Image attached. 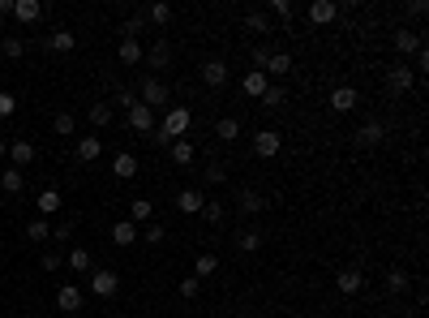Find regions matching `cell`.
I'll use <instances>...</instances> for the list:
<instances>
[{"label": "cell", "mask_w": 429, "mask_h": 318, "mask_svg": "<svg viewBox=\"0 0 429 318\" xmlns=\"http://www.w3.org/2000/svg\"><path fill=\"white\" fill-rule=\"evenodd\" d=\"M245 30L249 35H271V22H266L262 9H253V13H245Z\"/></svg>", "instance_id": "obj_36"}, {"label": "cell", "mask_w": 429, "mask_h": 318, "mask_svg": "<svg viewBox=\"0 0 429 318\" xmlns=\"http://www.w3.org/2000/svg\"><path fill=\"white\" fill-rule=\"evenodd\" d=\"M361 103V95L352 90V86H335V90H330V112H352V108Z\"/></svg>", "instance_id": "obj_13"}, {"label": "cell", "mask_w": 429, "mask_h": 318, "mask_svg": "<svg viewBox=\"0 0 429 318\" xmlns=\"http://www.w3.org/2000/svg\"><path fill=\"white\" fill-rule=\"evenodd\" d=\"M232 241H236V249H241V254H258V249H262V241H266V236H262L258 228H241V232H236V236H232Z\"/></svg>", "instance_id": "obj_22"}, {"label": "cell", "mask_w": 429, "mask_h": 318, "mask_svg": "<svg viewBox=\"0 0 429 318\" xmlns=\"http://www.w3.org/2000/svg\"><path fill=\"white\" fill-rule=\"evenodd\" d=\"M0 189H5V194H22V189H26V172L9 164L5 172H0Z\"/></svg>", "instance_id": "obj_24"}, {"label": "cell", "mask_w": 429, "mask_h": 318, "mask_svg": "<svg viewBox=\"0 0 429 318\" xmlns=\"http://www.w3.org/2000/svg\"><path fill=\"white\" fill-rule=\"evenodd\" d=\"M47 47L65 56V52H73V47H77V35H73V30H65V26H56L52 35H47Z\"/></svg>", "instance_id": "obj_21"}, {"label": "cell", "mask_w": 429, "mask_h": 318, "mask_svg": "<svg viewBox=\"0 0 429 318\" xmlns=\"http://www.w3.org/2000/svg\"><path fill=\"white\" fill-rule=\"evenodd\" d=\"M382 138H387V125L382 121H365L361 130H356V147H382Z\"/></svg>", "instance_id": "obj_12"}, {"label": "cell", "mask_w": 429, "mask_h": 318, "mask_svg": "<svg viewBox=\"0 0 429 318\" xmlns=\"http://www.w3.org/2000/svg\"><path fill=\"white\" fill-rule=\"evenodd\" d=\"M266 86H271V82H266V73H262V69H249V73L241 77V90L249 95V99H262Z\"/></svg>", "instance_id": "obj_19"}, {"label": "cell", "mask_w": 429, "mask_h": 318, "mask_svg": "<svg viewBox=\"0 0 429 318\" xmlns=\"http://www.w3.org/2000/svg\"><path fill=\"white\" fill-rule=\"evenodd\" d=\"M13 18H18L22 26H30V22L43 18V5H39V0H13Z\"/></svg>", "instance_id": "obj_20"}, {"label": "cell", "mask_w": 429, "mask_h": 318, "mask_svg": "<svg viewBox=\"0 0 429 318\" xmlns=\"http://www.w3.org/2000/svg\"><path fill=\"white\" fill-rule=\"evenodd\" d=\"M116 56H120V65H129V69H138V65H142V56H146V47H142L138 39H120V47H116Z\"/></svg>", "instance_id": "obj_17"}, {"label": "cell", "mask_w": 429, "mask_h": 318, "mask_svg": "<svg viewBox=\"0 0 429 318\" xmlns=\"http://www.w3.org/2000/svg\"><path fill=\"white\" fill-rule=\"evenodd\" d=\"M112 241H116V245H133V241H138V224H129V219H116V224H112Z\"/></svg>", "instance_id": "obj_31"}, {"label": "cell", "mask_w": 429, "mask_h": 318, "mask_svg": "<svg viewBox=\"0 0 429 318\" xmlns=\"http://www.w3.org/2000/svg\"><path fill=\"white\" fill-rule=\"evenodd\" d=\"M146 22H159V26H168V22H172V5H168V0H159V5H151V9H146Z\"/></svg>", "instance_id": "obj_41"}, {"label": "cell", "mask_w": 429, "mask_h": 318, "mask_svg": "<svg viewBox=\"0 0 429 318\" xmlns=\"http://www.w3.org/2000/svg\"><path fill=\"white\" fill-rule=\"evenodd\" d=\"M112 177H120V181H133V177H138V159H133L129 151H120V155L112 159Z\"/></svg>", "instance_id": "obj_25"}, {"label": "cell", "mask_w": 429, "mask_h": 318, "mask_svg": "<svg viewBox=\"0 0 429 318\" xmlns=\"http://www.w3.org/2000/svg\"><path fill=\"white\" fill-rule=\"evenodd\" d=\"M425 9H429L425 0H412V5H408V13H412V18H425Z\"/></svg>", "instance_id": "obj_51"}, {"label": "cell", "mask_w": 429, "mask_h": 318, "mask_svg": "<svg viewBox=\"0 0 429 318\" xmlns=\"http://www.w3.org/2000/svg\"><path fill=\"white\" fill-rule=\"evenodd\" d=\"M194 155H198V151H194V142H189V138H177V142H172V164L185 168V164H194Z\"/></svg>", "instance_id": "obj_33"}, {"label": "cell", "mask_w": 429, "mask_h": 318, "mask_svg": "<svg viewBox=\"0 0 429 318\" xmlns=\"http://www.w3.org/2000/svg\"><path fill=\"white\" fill-rule=\"evenodd\" d=\"M86 117H90V125H94V130H107L116 112H112V103H90V112H86Z\"/></svg>", "instance_id": "obj_34"}, {"label": "cell", "mask_w": 429, "mask_h": 318, "mask_svg": "<svg viewBox=\"0 0 429 318\" xmlns=\"http://www.w3.org/2000/svg\"><path fill=\"white\" fill-rule=\"evenodd\" d=\"M198 73H202V82H206V86H211V90H219V86H228V77H232V73H228V60H219V56H211V60H202V69H198Z\"/></svg>", "instance_id": "obj_6"}, {"label": "cell", "mask_w": 429, "mask_h": 318, "mask_svg": "<svg viewBox=\"0 0 429 318\" xmlns=\"http://www.w3.org/2000/svg\"><path fill=\"white\" fill-rule=\"evenodd\" d=\"M90 249H82V245H77L73 254H69V271H82V276H90Z\"/></svg>", "instance_id": "obj_38"}, {"label": "cell", "mask_w": 429, "mask_h": 318, "mask_svg": "<svg viewBox=\"0 0 429 318\" xmlns=\"http://www.w3.org/2000/svg\"><path fill=\"white\" fill-rule=\"evenodd\" d=\"M168 99H172V90H168V82H164L159 73H146V77L138 82V103H146L151 112H159V108L168 112Z\"/></svg>", "instance_id": "obj_3"}, {"label": "cell", "mask_w": 429, "mask_h": 318, "mask_svg": "<svg viewBox=\"0 0 429 318\" xmlns=\"http://www.w3.org/2000/svg\"><path fill=\"white\" fill-rule=\"evenodd\" d=\"M35 211H39V215H56V211H60V189H56V185H47L43 194L35 198Z\"/></svg>", "instance_id": "obj_26"}, {"label": "cell", "mask_w": 429, "mask_h": 318, "mask_svg": "<svg viewBox=\"0 0 429 318\" xmlns=\"http://www.w3.org/2000/svg\"><path fill=\"white\" fill-rule=\"evenodd\" d=\"M202 219H206L211 228H219V224L228 219V202H219V198H206V206H202Z\"/></svg>", "instance_id": "obj_27"}, {"label": "cell", "mask_w": 429, "mask_h": 318, "mask_svg": "<svg viewBox=\"0 0 429 318\" xmlns=\"http://www.w3.org/2000/svg\"><path fill=\"white\" fill-rule=\"evenodd\" d=\"M335 289H339L343 297H356V293L365 289V276L356 271V267H343V271L335 276Z\"/></svg>", "instance_id": "obj_14"}, {"label": "cell", "mask_w": 429, "mask_h": 318, "mask_svg": "<svg viewBox=\"0 0 429 318\" xmlns=\"http://www.w3.org/2000/svg\"><path fill=\"white\" fill-rule=\"evenodd\" d=\"M69 236H73V224H69V219H60V224L52 228V241H69Z\"/></svg>", "instance_id": "obj_49"}, {"label": "cell", "mask_w": 429, "mask_h": 318, "mask_svg": "<svg viewBox=\"0 0 429 318\" xmlns=\"http://www.w3.org/2000/svg\"><path fill=\"white\" fill-rule=\"evenodd\" d=\"M52 130H56V138H73V130H77V121H73V112H56V121H52Z\"/></svg>", "instance_id": "obj_39"}, {"label": "cell", "mask_w": 429, "mask_h": 318, "mask_svg": "<svg viewBox=\"0 0 429 318\" xmlns=\"http://www.w3.org/2000/svg\"><path fill=\"white\" fill-rule=\"evenodd\" d=\"M283 99H288V90H283V86H266V95H262V108H266V112H279V108H283Z\"/></svg>", "instance_id": "obj_37"}, {"label": "cell", "mask_w": 429, "mask_h": 318, "mask_svg": "<svg viewBox=\"0 0 429 318\" xmlns=\"http://www.w3.org/2000/svg\"><path fill=\"white\" fill-rule=\"evenodd\" d=\"M0 159H9V142L5 138H0Z\"/></svg>", "instance_id": "obj_53"}, {"label": "cell", "mask_w": 429, "mask_h": 318, "mask_svg": "<svg viewBox=\"0 0 429 318\" xmlns=\"http://www.w3.org/2000/svg\"><path fill=\"white\" fill-rule=\"evenodd\" d=\"M9 164L26 172V164H35V142H30V138H18V142H9Z\"/></svg>", "instance_id": "obj_11"}, {"label": "cell", "mask_w": 429, "mask_h": 318, "mask_svg": "<svg viewBox=\"0 0 429 318\" xmlns=\"http://www.w3.org/2000/svg\"><path fill=\"white\" fill-rule=\"evenodd\" d=\"M421 35H417V30H400V35H395V52H400V56H417L421 52Z\"/></svg>", "instance_id": "obj_23"}, {"label": "cell", "mask_w": 429, "mask_h": 318, "mask_svg": "<svg viewBox=\"0 0 429 318\" xmlns=\"http://www.w3.org/2000/svg\"><path fill=\"white\" fill-rule=\"evenodd\" d=\"M283 151V134L279 130H258L253 134V155L258 159H275Z\"/></svg>", "instance_id": "obj_5"}, {"label": "cell", "mask_w": 429, "mask_h": 318, "mask_svg": "<svg viewBox=\"0 0 429 318\" xmlns=\"http://www.w3.org/2000/svg\"><path fill=\"white\" fill-rule=\"evenodd\" d=\"M26 236H30V241H47V236H52V228H47V219H30V224H26Z\"/></svg>", "instance_id": "obj_44"}, {"label": "cell", "mask_w": 429, "mask_h": 318, "mask_svg": "<svg viewBox=\"0 0 429 318\" xmlns=\"http://www.w3.org/2000/svg\"><path fill=\"white\" fill-rule=\"evenodd\" d=\"M116 103L125 108V125H129L133 134H155V112L146 103H138V90H120Z\"/></svg>", "instance_id": "obj_2"}, {"label": "cell", "mask_w": 429, "mask_h": 318, "mask_svg": "<svg viewBox=\"0 0 429 318\" xmlns=\"http://www.w3.org/2000/svg\"><path fill=\"white\" fill-rule=\"evenodd\" d=\"M382 284H387V293H395V297H400V293L408 289V284H412V276L404 271V267H391V271H387V280H382Z\"/></svg>", "instance_id": "obj_32"}, {"label": "cell", "mask_w": 429, "mask_h": 318, "mask_svg": "<svg viewBox=\"0 0 429 318\" xmlns=\"http://www.w3.org/2000/svg\"><path fill=\"white\" fill-rule=\"evenodd\" d=\"M39 262H43V271H56V267H60V254H56V249H47Z\"/></svg>", "instance_id": "obj_50"}, {"label": "cell", "mask_w": 429, "mask_h": 318, "mask_svg": "<svg viewBox=\"0 0 429 318\" xmlns=\"http://www.w3.org/2000/svg\"><path fill=\"white\" fill-rule=\"evenodd\" d=\"M387 86H391V95H404V90L417 86V73H412V69L404 65V60H400V65H395V69L387 73Z\"/></svg>", "instance_id": "obj_9"}, {"label": "cell", "mask_w": 429, "mask_h": 318, "mask_svg": "<svg viewBox=\"0 0 429 318\" xmlns=\"http://www.w3.org/2000/svg\"><path fill=\"white\" fill-rule=\"evenodd\" d=\"M198 289H202L198 276H185V280H181V297H198Z\"/></svg>", "instance_id": "obj_48"}, {"label": "cell", "mask_w": 429, "mask_h": 318, "mask_svg": "<svg viewBox=\"0 0 429 318\" xmlns=\"http://www.w3.org/2000/svg\"><path fill=\"white\" fill-rule=\"evenodd\" d=\"M142 65H151V69H168V65H172V47H168V39H155V43H151V52L142 56Z\"/></svg>", "instance_id": "obj_15"}, {"label": "cell", "mask_w": 429, "mask_h": 318, "mask_svg": "<svg viewBox=\"0 0 429 318\" xmlns=\"http://www.w3.org/2000/svg\"><path fill=\"white\" fill-rule=\"evenodd\" d=\"M90 293L94 297H116L120 293V276L112 267H90Z\"/></svg>", "instance_id": "obj_4"}, {"label": "cell", "mask_w": 429, "mask_h": 318, "mask_svg": "<svg viewBox=\"0 0 429 318\" xmlns=\"http://www.w3.org/2000/svg\"><path fill=\"white\" fill-rule=\"evenodd\" d=\"M266 9H271V13H275V18H283V22H288V18H292V13H296V9L288 5V0H271V5H266Z\"/></svg>", "instance_id": "obj_47"}, {"label": "cell", "mask_w": 429, "mask_h": 318, "mask_svg": "<svg viewBox=\"0 0 429 318\" xmlns=\"http://www.w3.org/2000/svg\"><path fill=\"white\" fill-rule=\"evenodd\" d=\"M189 125H194V112H189L185 103H177V108H168V112H164V125H155V138L151 142H155V147H164V142L172 147L177 138L189 134Z\"/></svg>", "instance_id": "obj_1"}, {"label": "cell", "mask_w": 429, "mask_h": 318, "mask_svg": "<svg viewBox=\"0 0 429 318\" xmlns=\"http://www.w3.org/2000/svg\"><path fill=\"white\" fill-rule=\"evenodd\" d=\"M142 30H146V13H129V22H125V39H138Z\"/></svg>", "instance_id": "obj_43"}, {"label": "cell", "mask_w": 429, "mask_h": 318, "mask_svg": "<svg viewBox=\"0 0 429 318\" xmlns=\"http://www.w3.org/2000/svg\"><path fill=\"white\" fill-rule=\"evenodd\" d=\"M224 181H228V168H224V164H206L202 185H224Z\"/></svg>", "instance_id": "obj_42"}, {"label": "cell", "mask_w": 429, "mask_h": 318, "mask_svg": "<svg viewBox=\"0 0 429 318\" xmlns=\"http://www.w3.org/2000/svg\"><path fill=\"white\" fill-rule=\"evenodd\" d=\"M151 215H155V202L151 198L129 202V224H151Z\"/></svg>", "instance_id": "obj_30"}, {"label": "cell", "mask_w": 429, "mask_h": 318, "mask_svg": "<svg viewBox=\"0 0 429 318\" xmlns=\"http://www.w3.org/2000/svg\"><path fill=\"white\" fill-rule=\"evenodd\" d=\"M13 112H18V99H13L9 90H0V121H5V117H13Z\"/></svg>", "instance_id": "obj_46"}, {"label": "cell", "mask_w": 429, "mask_h": 318, "mask_svg": "<svg viewBox=\"0 0 429 318\" xmlns=\"http://www.w3.org/2000/svg\"><path fill=\"white\" fill-rule=\"evenodd\" d=\"M99 155H103V142L94 138V134L90 138H77V159H82V164H94Z\"/></svg>", "instance_id": "obj_28"}, {"label": "cell", "mask_w": 429, "mask_h": 318, "mask_svg": "<svg viewBox=\"0 0 429 318\" xmlns=\"http://www.w3.org/2000/svg\"><path fill=\"white\" fill-rule=\"evenodd\" d=\"M142 236H146L151 245H164V241H168V228H164V224H146V232H142Z\"/></svg>", "instance_id": "obj_45"}, {"label": "cell", "mask_w": 429, "mask_h": 318, "mask_svg": "<svg viewBox=\"0 0 429 318\" xmlns=\"http://www.w3.org/2000/svg\"><path fill=\"white\" fill-rule=\"evenodd\" d=\"M13 13V0H0V30H5V18Z\"/></svg>", "instance_id": "obj_52"}, {"label": "cell", "mask_w": 429, "mask_h": 318, "mask_svg": "<svg viewBox=\"0 0 429 318\" xmlns=\"http://www.w3.org/2000/svg\"><path fill=\"white\" fill-rule=\"evenodd\" d=\"M236 211L241 215H262L266 211V194H258L253 185H245L241 194H236Z\"/></svg>", "instance_id": "obj_7"}, {"label": "cell", "mask_w": 429, "mask_h": 318, "mask_svg": "<svg viewBox=\"0 0 429 318\" xmlns=\"http://www.w3.org/2000/svg\"><path fill=\"white\" fill-rule=\"evenodd\" d=\"M215 271H219V258H215V254H198L194 276H198V280H206V276H215Z\"/></svg>", "instance_id": "obj_40"}, {"label": "cell", "mask_w": 429, "mask_h": 318, "mask_svg": "<svg viewBox=\"0 0 429 318\" xmlns=\"http://www.w3.org/2000/svg\"><path fill=\"white\" fill-rule=\"evenodd\" d=\"M215 138L219 142H236V138H241V121H236V117H219L215 121Z\"/></svg>", "instance_id": "obj_29"}, {"label": "cell", "mask_w": 429, "mask_h": 318, "mask_svg": "<svg viewBox=\"0 0 429 318\" xmlns=\"http://www.w3.org/2000/svg\"><path fill=\"white\" fill-rule=\"evenodd\" d=\"M202 206H206V194H202V189H194V185L177 194V211L181 215H202Z\"/></svg>", "instance_id": "obj_10"}, {"label": "cell", "mask_w": 429, "mask_h": 318, "mask_svg": "<svg viewBox=\"0 0 429 318\" xmlns=\"http://www.w3.org/2000/svg\"><path fill=\"white\" fill-rule=\"evenodd\" d=\"M335 18H339L335 0H313V5H309V22L313 26H326V22H335Z\"/></svg>", "instance_id": "obj_18"}, {"label": "cell", "mask_w": 429, "mask_h": 318, "mask_svg": "<svg viewBox=\"0 0 429 318\" xmlns=\"http://www.w3.org/2000/svg\"><path fill=\"white\" fill-rule=\"evenodd\" d=\"M22 52H26L22 35H5V39H0V60H18Z\"/></svg>", "instance_id": "obj_35"}, {"label": "cell", "mask_w": 429, "mask_h": 318, "mask_svg": "<svg viewBox=\"0 0 429 318\" xmlns=\"http://www.w3.org/2000/svg\"><path fill=\"white\" fill-rule=\"evenodd\" d=\"M82 289H77V284H60V293H56V310L60 314H77V310H82Z\"/></svg>", "instance_id": "obj_8"}, {"label": "cell", "mask_w": 429, "mask_h": 318, "mask_svg": "<svg viewBox=\"0 0 429 318\" xmlns=\"http://www.w3.org/2000/svg\"><path fill=\"white\" fill-rule=\"evenodd\" d=\"M296 65H292V56L288 52H271V56H266V65H262V73L266 77H288Z\"/></svg>", "instance_id": "obj_16"}]
</instances>
